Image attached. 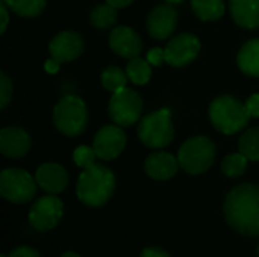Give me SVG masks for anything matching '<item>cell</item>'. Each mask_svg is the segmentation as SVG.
<instances>
[{
	"label": "cell",
	"mask_w": 259,
	"mask_h": 257,
	"mask_svg": "<svg viewBox=\"0 0 259 257\" xmlns=\"http://www.w3.org/2000/svg\"><path fill=\"white\" fill-rule=\"evenodd\" d=\"M228 224L241 235L259 236V185L244 183L234 188L225 200Z\"/></svg>",
	"instance_id": "1"
},
{
	"label": "cell",
	"mask_w": 259,
	"mask_h": 257,
	"mask_svg": "<svg viewBox=\"0 0 259 257\" xmlns=\"http://www.w3.org/2000/svg\"><path fill=\"white\" fill-rule=\"evenodd\" d=\"M115 191L114 173L102 164L83 168L76 185L77 198L88 208H100L109 201Z\"/></svg>",
	"instance_id": "2"
},
{
	"label": "cell",
	"mask_w": 259,
	"mask_h": 257,
	"mask_svg": "<svg viewBox=\"0 0 259 257\" xmlns=\"http://www.w3.org/2000/svg\"><path fill=\"white\" fill-rule=\"evenodd\" d=\"M209 120L219 132L225 135H234L247 126L250 115L247 112L246 103L240 101L237 97L219 95L209 106Z\"/></svg>",
	"instance_id": "3"
},
{
	"label": "cell",
	"mask_w": 259,
	"mask_h": 257,
	"mask_svg": "<svg viewBox=\"0 0 259 257\" xmlns=\"http://www.w3.org/2000/svg\"><path fill=\"white\" fill-rule=\"evenodd\" d=\"M53 124L65 136L74 138L85 132L88 126V109L77 95L62 97L53 109Z\"/></svg>",
	"instance_id": "4"
},
{
	"label": "cell",
	"mask_w": 259,
	"mask_h": 257,
	"mask_svg": "<svg viewBox=\"0 0 259 257\" xmlns=\"http://www.w3.org/2000/svg\"><path fill=\"white\" fill-rule=\"evenodd\" d=\"M137 133L140 141L149 148L167 147L175 138V127L171 123L170 109L164 108L141 118Z\"/></svg>",
	"instance_id": "5"
},
{
	"label": "cell",
	"mask_w": 259,
	"mask_h": 257,
	"mask_svg": "<svg viewBox=\"0 0 259 257\" xmlns=\"http://www.w3.org/2000/svg\"><path fill=\"white\" fill-rule=\"evenodd\" d=\"M215 159V144L206 136L187 139L178 153L179 165L188 174H202L211 168Z\"/></svg>",
	"instance_id": "6"
},
{
	"label": "cell",
	"mask_w": 259,
	"mask_h": 257,
	"mask_svg": "<svg viewBox=\"0 0 259 257\" xmlns=\"http://www.w3.org/2000/svg\"><path fill=\"white\" fill-rule=\"evenodd\" d=\"M36 180L20 168H6L0 174V194L11 203L24 204L35 197Z\"/></svg>",
	"instance_id": "7"
},
{
	"label": "cell",
	"mask_w": 259,
	"mask_h": 257,
	"mask_svg": "<svg viewBox=\"0 0 259 257\" xmlns=\"http://www.w3.org/2000/svg\"><path fill=\"white\" fill-rule=\"evenodd\" d=\"M141 112L143 100L137 91L131 88H123L121 91L112 94L108 106V114L117 126L129 127L138 123Z\"/></svg>",
	"instance_id": "8"
},
{
	"label": "cell",
	"mask_w": 259,
	"mask_h": 257,
	"mask_svg": "<svg viewBox=\"0 0 259 257\" xmlns=\"http://www.w3.org/2000/svg\"><path fill=\"white\" fill-rule=\"evenodd\" d=\"M64 214L62 201L55 195H46L36 200L29 211V223L39 232L52 230L58 226Z\"/></svg>",
	"instance_id": "9"
},
{
	"label": "cell",
	"mask_w": 259,
	"mask_h": 257,
	"mask_svg": "<svg viewBox=\"0 0 259 257\" xmlns=\"http://www.w3.org/2000/svg\"><path fill=\"white\" fill-rule=\"evenodd\" d=\"M200 41L193 33H181L173 36L165 50V62L171 67H185L193 62L200 52Z\"/></svg>",
	"instance_id": "10"
},
{
	"label": "cell",
	"mask_w": 259,
	"mask_h": 257,
	"mask_svg": "<svg viewBox=\"0 0 259 257\" xmlns=\"http://www.w3.org/2000/svg\"><path fill=\"white\" fill-rule=\"evenodd\" d=\"M126 147V135L121 126L108 124L103 126L93 141V148L99 159L102 161H112L121 155Z\"/></svg>",
	"instance_id": "11"
},
{
	"label": "cell",
	"mask_w": 259,
	"mask_h": 257,
	"mask_svg": "<svg viewBox=\"0 0 259 257\" xmlns=\"http://www.w3.org/2000/svg\"><path fill=\"white\" fill-rule=\"evenodd\" d=\"M146 26L153 39L164 41L171 36L178 26V11L171 6V3L158 5L147 15Z\"/></svg>",
	"instance_id": "12"
},
{
	"label": "cell",
	"mask_w": 259,
	"mask_h": 257,
	"mask_svg": "<svg viewBox=\"0 0 259 257\" xmlns=\"http://www.w3.org/2000/svg\"><path fill=\"white\" fill-rule=\"evenodd\" d=\"M83 38L73 30H64L59 32L50 42H49V52L53 59L58 62H71L77 59L83 53Z\"/></svg>",
	"instance_id": "13"
},
{
	"label": "cell",
	"mask_w": 259,
	"mask_h": 257,
	"mask_svg": "<svg viewBox=\"0 0 259 257\" xmlns=\"http://www.w3.org/2000/svg\"><path fill=\"white\" fill-rule=\"evenodd\" d=\"M109 47L118 56L134 59L143 52V39L132 27L117 26L109 35Z\"/></svg>",
	"instance_id": "14"
},
{
	"label": "cell",
	"mask_w": 259,
	"mask_h": 257,
	"mask_svg": "<svg viewBox=\"0 0 259 257\" xmlns=\"http://www.w3.org/2000/svg\"><path fill=\"white\" fill-rule=\"evenodd\" d=\"M32 147V139L29 133L17 126L3 127L0 132V151L3 156L11 159H18L27 155Z\"/></svg>",
	"instance_id": "15"
},
{
	"label": "cell",
	"mask_w": 259,
	"mask_h": 257,
	"mask_svg": "<svg viewBox=\"0 0 259 257\" xmlns=\"http://www.w3.org/2000/svg\"><path fill=\"white\" fill-rule=\"evenodd\" d=\"M38 186L49 194H59L68 185L67 171L58 164H42L35 174Z\"/></svg>",
	"instance_id": "16"
},
{
	"label": "cell",
	"mask_w": 259,
	"mask_h": 257,
	"mask_svg": "<svg viewBox=\"0 0 259 257\" xmlns=\"http://www.w3.org/2000/svg\"><path fill=\"white\" fill-rule=\"evenodd\" d=\"M179 167L181 165H179L178 158H175L173 155L165 153V151H158V153L150 155L144 164V170H146L147 176L155 180L171 179L178 173Z\"/></svg>",
	"instance_id": "17"
},
{
	"label": "cell",
	"mask_w": 259,
	"mask_h": 257,
	"mask_svg": "<svg viewBox=\"0 0 259 257\" xmlns=\"http://www.w3.org/2000/svg\"><path fill=\"white\" fill-rule=\"evenodd\" d=\"M234 21L244 29L259 27V0H229Z\"/></svg>",
	"instance_id": "18"
},
{
	"label": "cell",
	"mask_w": 259,
	"mask_h": 257,
	"mask_svg": "<svg viewBox=\"0 0 259 257\" xmlns=\"http://www.w3.org/2000/svg\"><path fill=\"white\" fill-rule=\"evenodd\" d=\"M238 68L252 77H259V38L250 39L238 52Z\"/></svg>",
	"instance_id": "19"
},
{
	"label": "cell",
	"mask_w": 259,
	"mask_h": 257,
	"mask_svg": "<svg viewBox=\"0 0 259 257\" xmlns=\"http://www.w3.org/2000/svg\"><path fill=\"white\" fill-rule=\"evenodd\" d=\"M191 8L203 21H215L222 18L226 9L223 0H191Z\"/></svg>",
	"instance_id": "20"
},
{
	"label": "cell",
	"mask_w": 259,
	"mask_h": 257,
	"mask_svg": "<svg viewBox=\"0 0 259 257\" xmlns=\"http://www.w3.org/2000/svg\"><path fill=\"white\" fill-rule=\"evenodd\" d=\"M11 12L17 14L18 17L33 18L42 14L46 8V0H3Z\"/></svg>",
	"instance_id": "21"
},
{
	"label": "cell",
	"mask_w": 259,
	"mask_h": 257,
	"mask_svg": "<svg viewBox=\"0 0 259 257\" xmlns=\"http://www.w3.org/2000/svg\"><path fill=\"white\" fill-rule=\"evenodd\" d=\"M90 21L97 29H109L117 21V8L109 3L94 6L90 12Z\"/></svg>",
	"instance_id": "22"
},
{
	"label": "cell",
	"mask_w": 259,
	"mask_h": 257,
	"mask_svg": "<svg viewBox=\"0 0 259 257\" xmlns=\"http://www.w3.org/2000/svg\"><path fill=\"white\" fill-rule=\"evenodd\" d=\"M126 74L129 80L135 85H146L152 77V67L147 59L134 58L127 62Z\"/></svg>",
	"instance_id": "23"
},
{
	"label": "cell",
	"mask_w": 259,
	"mask_h": 257,
	"mask_svg": "<svg viewBox=\"0 0 259 257\" xmlns=\"http://www.w3.org/2000/svg\"><path fill=\"white\" fill-rule=\"evenodd\" d=\"M127 79H129L127 74L121 68H118L115 65H111V67L105 68L103 73H102V85H103V88L106 91H109L112 94L121 91L123 88H126Z\"/></svg>",
	"instance_id": "24"
},
{
	"label": "cell",
	"mask_w": 259,
	"mask_h": 257,
	"mask_svg": "<svg viewBox=\"0 0 259 257\" xmlns=\"http://www.w3.org/2000/svg\"><path fill=\"white\" fill-rule=\"evenodd\" d=\"M238 150L249 161H259V127L249 129L244 132L238 141Z\"/></svg>",
	"instance_id": "25"
},
{
	"label": "cell",
	"mask_w": 259,
	"mask_h": 257,
	"mask_svg": "<svg viewBox=\"0 0 259 257\" xmlns=\"http://www.w3.org/2000/svg\"><path fill=\"white\" fill-rule=\"evenodd\" d=\"M247 161L249 159L243 153L228 155L222 162V171L225 173V176L237 179L244 174V171L247 168Z\"/></svg>",
	"instance_id": "26"
},
{
	"label": "cell",
	"mask_w": 259,
	"mask_h": 257,
	"mask_svg": "<svg viewBox=\"0 0 259 257\" xmlns=\"http://www.w3.org/2000/svg\"><path fill=\"white\" fill-rule=\"evenodd\" d=\"M96 151L91 147L87 145H79L74 151H73V161L79 168H88L90 165L96 164Z\"/></svg>",
	"instance_id": "27"
},
{
	"label": "cell",
	"mask_w": 259,
	"mask_h": 257,
	"mask_svg": "<svg viewBox=\"0 0 259 257\" xmlns=\"http://www.w3.org/2000/svg\"><path fill=\"white\" fill-rule=\"evenodd\" d=\"M14 85L12 80L6 76V73H0V108L6 109L9 101L12 100Z\"/></svg>",
	"instance_id": "28"
},
{
	"label": "cell",
	"mask_w": 259,
	"mask_h": 257,
	"mask_svg": "<svg viewBox=\"0 0 259 257\" xmlns=\"http://www.w3.org/2000/svg\"><path fill=\"white\" fill-rule=\"evenodd\" d=\"M147 61L150 65H155V67H159L165 62V50L164 48H158V47H153L149 50L147 53Z\"/></svg>",
	"instance_id": "29"
},
{
	"label": "cell",
	"mask_w": 259,
	"mask_h": 257,
	"mask_svg": "<svg viewBox=\"0 0 259 257\" xmlns=\"http://www.w3.org/2000/svg\"><path fill=\"white\" fill-rule=\"evenodd\" d=\"M246 108L250 118H259V94H253L247 98Z\"/></svg>",
	"instance_id": "30"
},
{
	"label": "cell",
	"mask_w": 259,
	"mask_h": 257,
	"mask_svg": "<svg viewBox=\"0 0 259 257\" xmlns=\"http://www.w3.org/2000/svg\"><path fill=\"white\" fill-rule=\"evenodd\" d=\"M9 257H41L39 256V253L36 251V250H33V248H30V247H18V248H15Z\"/></svg>",
	"instance_id": "31"
},
{
	"label": "cell",
	"mask_w": 259,
	"mask_h": 257,
	"mask_svg": "<svg viewBox=\"0 0 259 257\" xmlns=\"http://www.w3.org/2000/svg\"><path fill=\"white\" fill-rule=\"evenodd\" d=\"M9 8H8V5L3 2V0H0V17H2V27H0V32L2 33H5V30H6V27H8V23H9Z\"/></svg>",
	"instance_id": "32"
},
{
	"label": "cell",
	"mask_w": 259,
	"mask_h": 257,
	"mask_svg": "<svg viewBox=\"0 0 259 257\" xmlns=\"http://www.w3.org/2000/svg\"><path fill=\"white\" fill-rule=\"evenodd\" d=\"M140 257H171L165 250L162 248H156V247H150V248H146L143 250L141 256Z\"/></svg>",
	"instance_id": "33"
},
{
	"label": "cell",
	"mask_w": 259,
	"mask_h": 257,
	"mask_svg": "<svg viewBox=\"0 0 259 257\" xmlns=\"http://www.w3.org/2000/svg\"><path fill=\"white\" fill-rule=\"evenodd\" d=\"M44 68H46V71H47L49 74H56V73L59 71V68H61V62H58L56 59L50 58V59L46 61Z\"/></svg>",
	"instance_id": "34"
},
{
	"label": "cell",
	"mask_w": 259,
	"mask_h": 257,
	"mask_svg": "<svg viewBox=\"0 0 259 257\" xmlns=\"http://www.w3.org/2000/svg\"><path fill=\"white\" fill-rule=\"evenodd\" d=\"M106 3H109L111 6H114V8H126V6H129V5H132L134 3V0H105Z\"/></svg>",
	"instance_id": "35"
},
{
	"label": "cell",
	"mask_w": 259,
	"mask_h": 257,
	"mask_svg": "<svg viewBox=\"0 0 259 257\" xmlns=\"http://www.w3.org/2000/svg\"><path fill=\"white\" fill-rule=\"evenodd\" d=\"M61 257H80L79 254H76V253H71V251H67V253H64Z\"/></svg>",
	"instance_id": "36"
},
{
	"label": "cell",
	"mask_w": 259,
	"mask_h": 257,
	"mask_svg": "<svg viewBox=\"0 0 259 257\" xmlns=\"http://www.w3.org/2000/svg\"><path fill=\"white\" fill-rule=\"evenodd\" d=\"M167 3H171V5H176V3H181V2H184V0H165Z\"/></svg>",
	"instance_id": "37"
},
{
	"label": "cell",
	"mask_w": 259,
	"mask_h": 257,
	"mask_svg": "<svg viewBox=\"0 0 259 257\" xmlns=\"http://www.w3.org/2000/svg\"><path fill=\"white\" fill-rule=\"evenodd\" d=\"M258 257H259V245H258Z\"/></svg>",
	"instance_id": "38"
}]
</instances>
